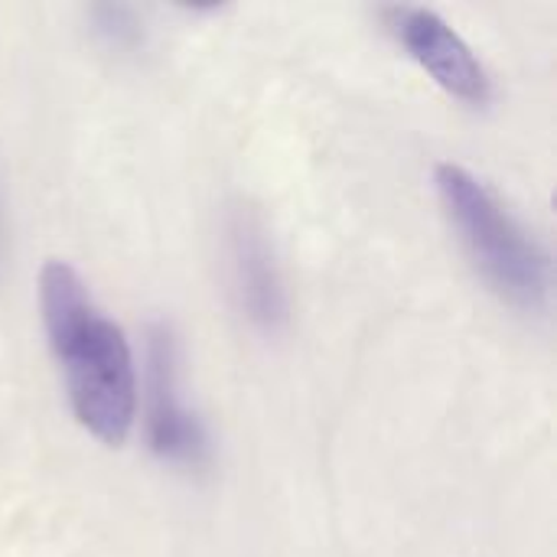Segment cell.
Listing matches in <instances>:
<instances>
[{"mask_svg": "<svg viewBox=\"0 0 557 557\" xmlns=\"http://www.w3.org/2000/svg\"><path fill=\"white\" fill-rule=\"evenodd\" d=\"M39 307L78 424L101 444L121 447L137 411L134 359L121 326L98 310L85 281L65 261L42 264Z\"/></svg>", "mask_w": 557, "mask_h": 557, "instance_id": "1", "label": "cell"}, {"mask_svg": "<svg viewBox=\"0 0 557 557\" xmlns=\"http://www.w3.org/2000/svg\"><path fill=\"white\" fill-rule=\"evenodd\" d=\"M444 212L486 284L519 310L542 313L552 294L548 251L512 219L496 193L457 163L434 173Z\"/></svg>", "mask_w": 557, "mask_h": 557, "instance_id": "2", "label": "cell"}, {"mask_svg": "<svg viewBox=\"0 0 557 557\" xmlns=\"http://www.w3.org/2000/svg\"><path fill=\"white\" fill-rule=\"evenodd\" d=\"M385 29L408 49V55L454 98L483 108L493 98V82L473 49L460 39V33L428 7H385Z\"/></svg>", "mask_w": 557, "mask_h": 557, "instance_id": "3", "label": "cell"}, {"mask_svg": "<svg viewBox=\"0 0 557 557\" xmlns=\"http://www.w3.org/2000/svg\"><path fill=\"white\" fill-rule=\"evenodd\" d=\"M147 437L163 463L202 467L209 457L206 431L180 395V349L166 326H153L147 343Z\"/></svg>", "mask_w": 557, "mask_h": 557, "instance_id": "4", "label": "cell"}, {"mask_svg": "<svg viewBox=\"0 0 557 557\" xmlns=\"http://www.w3.org/2000/svg\"><path fill=\"white\" fill-rule=\"evenodd\" d=\"M228 274L245 320L264 333H274L287 317L284 281L261 222L245 209H238L228 222Z\"/></svg>", "mask_w": 557, "mask_h": 557, "instance_id": "5", "label": "cell"}, {"mask_svg": "<svg viewBox=\"0 0 557 557\" xmlns=\"http://www.w3.org/2000/svg\"><path fill=\"white\" fill-rule=\"evenodd\" d=\"M91 16H95L98 29H101L114 46H127V42L137 39V23H134V16H131L127 7H95Z\"/></svg>", "mask_w": 557, "mask_h": 557, "instance_id": "6", "label": "cell"}]
</instances>
